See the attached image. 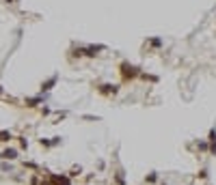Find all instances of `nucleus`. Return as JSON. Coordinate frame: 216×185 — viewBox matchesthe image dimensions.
I'll return each instance as SVG.
<instances>
[{"label": "nucleus", "instance_id": "1", "mask_svg": "<svg viewBox=\"0 0 216 185\" xmlns=\"http://www.w3.org/2000/svg\"><path fill=\"white\" fill-rule=\"evenodd\" d=\"M2 157H7V159H13V157H15V151H9V149H7V151L2 153Z\"/></svg>", "mask_w": 216, "mask_h": 185}, {"label": "nucleus", "instance_id": "2", "mask_svg": "<svg viewBox=\"0 0 216 185\" xmlns=\"http://www.w3.org/2000/svg\"><path fill=\"white\" fill-rule=\"evenodd\" d=\"M7 138H11V134H9V131H0V142H4Z\"/></svg>", "mask_w": 216, "mask_h": 185}]
</instances>
